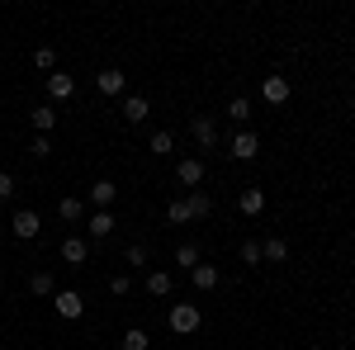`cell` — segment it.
Here are the masks:
<instances>
[{"mask_svg":"<svg viewBox=\"0 0 355 350\" xmlns=\"http://www.w3.org/2000/svg\"><path fill=\"white\" fill-rule=\"evenodd\" d=\"M199 326H204V313H199L194 303H175V308H171V331H175V336H194Z\"/></svg>","mask_w":355,"mask_h":350,"instance_id":"cell-1","label":"cell"},{"mask_svg":"<svg viewBox=\"0 0 355 350\" xmlns=\"http://www.w3.org/2000/svg\"><path fill=\"white\" fill-rule=\"evenodd\" d=\"M53 308H57V317H67V322H76L85 313V298L76 294V289H57L53 294Z\"/></svg>","mask_w":355,"mask_h":350,"instance_id":"cell-2","label":"cell"},{"mask_svg":"<svg viewBox=\"0 0 355 350\" xmlns=\"http://www.w3.org/2000/svg\"><path fill=\"white\" fill-rule=\"evenodd\" d=\"M190 133H194V142H199L204 152H214V147H218V123H214L209 114H194V119H190Z\"/></svg>","mask_w":355,"mask_h":350,"instance_id":"cell-3","label":"cell"},{"mask_svg":"<svg viewBox=\"0 0 355 350\" xmlns=\"http://www.w3.org/2000/svg\"><path fill=\"white\" fill-rule=\"evenodd\" d=\"M10 232H15L19 242H33V237L43 232V222H38V213H33V209H19V213L10 218Z\"/></svg>","mask_w":355,"mask_h":350,"instance_id":"cell-4","label":"cell"},{"mask_svg":"<svg viewBox=\"0 0 355 350\" xmlns=\"http://www.w3.org/2000/svg\"><path fill=\"white\" fill-rule=\"evenodd\" d=\"M227 152H232L237 161H251V157L261 152V137L251 133V128H242V133H237V137H232V142H227Z\"/></svg>","mask_w":355,"mask_h":350,"instance_id":"cell-5","label":"cell"},{"mask_svg":"<svg viewBox=\"0 0 355 350\" xmlns=\"http://www.w3.org/2000/svg\"><path fill=\"white\" fill-rule=\"evenodd\" d=\"M114 199H119V189H114V180H95L90 185V204H95V213H110Z\"/></svg>","mask_w":355,"mask_h":350,"instance_id":"cell-6","label":"cell"},{"mask_svg":"<svg viewBox=\"0 0 355 350\" xmlns=\"http://www.w3.org/2000/svg\"><path fill=\"white\" fill-rule=\"evenodd\" d=\"M123 85H128V76H123L119 67H105V71L95 76V90H100V95H123Z\"/></svg>","mask_w":355,"mask_h":350,"instance_id":"cell-7","label":"cell"},{"mask_svg":"<svg viewBox=\"0 0 355 350\" xmlns=\"http://www.w3.org/2000/svg\"><path fill=\"white\" fill-rule=\"evenodd\" d=\"M62 261H67V265H85V261H90V242H85V237H67V242H62Z\"/></svg>","mask_w":355,"mask_h":350,"instance_id":"cell-8","label":"cell"},{"mask_svg":"<svg viewBox=\"0 0 355 350\" xmlns=\"http://www.w3.org/2000/svg\"><path fill=\"white\" fill-rule=\"evenodd\" d=\"M175 175H180V185L199 189V185H204V161H199V157H185V161L175 166Z\"/></svg>","mask_w":355,"mask_h":350,"instance_id":"cell-9","label":"cell"},{"mask_svg":"<svg viewBox=\"0 0 355 350\" xmlns=\"http://www.w3.org/2000/svg\"><path fill=\"white\" fill-rule=\"evenodd\" d=\"M171 289H175V274L171 270H147V294L152 298H166Z\"/></svg>","mask_w":355,"mask_h":350,"instance_id":"cell-10","label":"cell"},{"mask_svg":"<svg viewBox=\"0 0 355 350\" xmlns=\"http://www.w3.org/2000/svg\"><path fill=\"white\" fill-rule=\"evenodd\" d=\"M48 95H53V100H71V95H76V76L53 71V76H48Z\"/></svg>","mask_w":355,"mask_h":350,"instance_id":"cell-11","label":"cell"},{"mask_svg":"<svg viewBox=\"0 0 355 350\" xmlns=\"http://www.w3.org/2000/svg\"><path fill=\"white\" fill-rule=\"evenodd\" d=\"M261 95H266V105H284L289 100V81L284 76H266L261 81Z\"/></svg>","mask_w":355,"mask_h":350,"instance_id":"cell-12","label":"cell"},{"mask_svg":"<svg viewBox=\"0 0 355 350\" xmlns=\"http://www.w3.org/2000/svg\"><path fill=\"white\" fill-rule=\"evenodd\" d=\"M190 284L199 289V294H209V289H218V270H214V265H204V261H199V265L190 270Z\"/></svg>","mask_w":355,"mask_h":350,"instance_id":"cell-13","label":"cell"},{"mask_svg":"<svg viewBox=\"0 0 355 350\" xmlns=\"http://www.w3.org/2000/svg\"><path fill=\"white\" fill-rule=\"evenodd\" d=\"M185 209H190V222H199V218L214 213V199L204 194V189H190V199H185Z\"/></svg>","mask_w":355,"mask_h":350,"instance_id":"cell-14","label":"cell"},{"mask_svg":"<svg viewBox=\"0 0 355 350\" xmlns=\"http://www.w3.org/2000/svg\"><path fill=\"white\" fill-rule=\"evenodd\" d=\"M237 209H242L246 218L266 213V189H242V199H237Z\"/></svg>","mask_w":355,"mask_h":350,"instance_id":"cell-15","label":"cell"},{"mask_svg":"<svg viewBox=\"0 0 355 350\" xmlns=\"http://www.w3.org/2000/svg\"><path fill=\"white\" fill-rule=\"evenodd\" d=\"M85 232H90V242H105V237L114 232V213H90Z\"/></svg>","mask_w":355,"mask_h":350,"instance_id":"cell-16","label":"cell"},{"mask_svg":"<svg viewBox=\"0 0 355 350\" xmlns=\"http://www.w3.org/2000/svg\"><path fill=\"white\" fill-rule=\"evenodd\" d=\"M28 119H33V128H38V137H48V133L57 128V109H53V105H38L33 114H28Z\"/></svg>","mask_w":355,"mask_h":350,"instance_id":"cell-17","label":"cell"},{"mask_svg":"<svg viewBox=\"0 0 355 350\" xmlns=\"http://www.w3.org/2000/svg\"><path fill=\"white\" fill-rule=\"evenodd\" d=\"M261 261H275V265L289 261V242H284V237H266V242H261Z\"/></svg>","mask_w":355,"mask_h":350,"instance_id":"cell-18","label":"cell"},{"mask_svg":"<svg viewBox=\"0 0 355 350\" xmlns=\"http://www.w3.org/2000/svg\"><path fill=\"white\" fill-rule=\"evenodd\" d=\"M147 114H152V105H147L142 95H128V100H123V119H128V123H147Z\"/></svg>","mask_w":355,"mask_h":350,"instance_id":"cell-19","label":"cell"},{"mask_svg":"<svg viewBox=\"0 0 355 350\" xmlns=\"http://www.w3.org/2000/svg\"><path fill=\"white\" fill-rule=\"evenodd\" d=\"M57 213H62V222H81V218H85V199H76V194H67V199L57 204Z\"/></svg>","mask_w":355,"mask_h":350,"instance_id":"cell-20","label":"cell"},{"mask_svg":"<svg viewBox=\"0 0 355 350\" xmlns=\"http://www.w3.org/2000/svg\"><path fill=\"white\" fill-rule=\"evenodd\" d=\"M28 289H33V294H38V298H53V294H57V279H53V274H48V270H38V274L28 279Z\"/></svg>","mask_w":355,"mask_h":350,"instance_id":"cell-21","label":"cell"},{"mask_svg":"<svg viewBox=\"0 0 355 350\" xmlns=\"http://www.w3.org/2000/svg\"><path fill=\"white\" fill-rule=\"evenodd\" d=\"M119 346H123V350H147V346H152V336H147V331H142V326H128V331H123V341H119Z\"/></svg>","mask_w":355,"mask_h":350,"instance_id":"cell-22","label":"cell"},{"mask_svg":"<svg viewBox=\"0 0 355 350\" xmlns=\"http://www.w3.org/2000/svg\"><path fill=\"white\" fill-rule=\"evenodd\" d=\"M175 265L194 270V265H199V246H194V242H180V246H175Z\"/></svg>","mask_w":355,"mask_h":350,"instance_id":"cell-23","label":"cell"},{"mask_svg":"<svg viewBox=\"0 0 355 350\" xmlns=\"http://www.w3.org/2000/svg\"><path fill=\"white\" fill-rule=\"evenodd\" d=\"M171 152H175V133H152V157H171Z\"/></svg>","mask_w":355,"mask_h":350,"instance_id":"cell-24","label":"cell"},{"mask_svg":"<svg viewBox=\"0 0 355 350\" xmlns=\"http://www.w3.org/2000/svg\"><path fill=\"white\" fill-rule=\"evenodd\" d=\"M33 67L53 76V71H57V53H53V48H38V53H33Z\"/></svg>","mask_w":355,"mask_h":350,"instance_id":"cell-25","label":"cell"},{"mask_svg":"<svg viewBox=\"0 0 355 350\" xmlns=\"http://www.w3.org/2000/svg\"><path fill=\"white\" fill-rule=\"evenodd\" d=\"M227 119H232V123H246V119H251V100H242V95H237V100L227 105Z\"/></svg>","mask_w":355,"mask_h":350,"instance_id":"cell-26","label":"cell"},{"mask_svg":"<svg viewBox=\"0 0 355 350\" xmlns=\"http://www.w3.org/2000/svg\"><path fill=\"white\" fill-rule=\"evenodd\" d=\"M166 218H171L175 227H180V222H190V209H185V199H171V204H166Z\"/></svg>","mask_w":355,"mask_h":350,"instance_id":"cell-27","label":"cell"},{"mask_svg":"<svg viewBox=\"0 0 355 350\" xmlns=\"http://www.w3.org/2000/svg\"><path fill=\"white\" fill-rule=\"evenodd\" d=\"M123 261H128L133 270H142V265H147V246H142V242H133L128 251H123Z\"/></svg>","mask_w":355,"mask_h":350,"instance_id":"cell-28","label":"cell"},{"mask_svg":"<svg viewBox=\"0 0 355 350\" xmlns=\"http://www.w3.org/2000/svg\"><path fill=\"white\" fill-rule=\"evenodd\" d=\"M128 289H133V274H114V279H110V294L114 298H123Z\"/></svg>","mask_w":355,"mask_h":350,"instance_id":"cell-29","label":"cell"},{"mask_svg":"<svg viewBox=\"0 0 355 350\" xmlns=\"http://www.w3.org/2000/svg\"><path fill=\"white\" fill-rule=\"evenodd\" d=\"M242 265H261V242H242Z\"/></svg>","mask_w":355,"mask_h":350,"instance_id":"cell-30","label":"cell"},{"mask_svg":"<svg viewBox=\"0 0 355 350\" xmlns=\"http://www.w3.org/2000/svg\"><path fill=\"white\" fill-rule=\"evenodd\" d=\"M10 199H15V175L0 170V204H10Z\"/></svg>","mask_w":355,"mask_h":350,"instance_id":"cell-31","label":"cell"},{"mask_svg":"<svg viewBox=\"0 0 355 350\" xmlns=\"http://www.w3.org/2000/svg\"><path fill=\"white\" fill-rule=\"evenodd\" d=\"M28 152L43 161V157H53V142H48V137H33V147H28Z\"/></svg>","mask_w":355,"mask_h":350,"instance_id":"cell-32","label":"cell"}]
</instances>
